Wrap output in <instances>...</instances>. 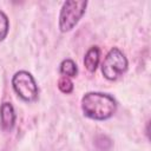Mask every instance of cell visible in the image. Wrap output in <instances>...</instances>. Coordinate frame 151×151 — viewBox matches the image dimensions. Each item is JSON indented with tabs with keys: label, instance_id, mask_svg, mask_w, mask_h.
Returning <instances> with one entry per match:
<instances>
[{
	"label": "cell",
	"instance_id": "1",
	"mask_svg": "<svg viewBox=\"0 0 151 151\" xmlns=\"http://www.w3.org/2000/svg\"><path fill=\"white\" fill-rule=\"evenodd\" d=\"M81 110L90 119L106 120L114 114L117 101L107 93L88 92L81 99Z\"/></svg>",
	"mask_w": 151,
	"mask_h": 151
},
{
	"label": "cell",
	"instance_id": "9",
	"mask_svg": "<svg viewBox=\"0 0 151 151\" xmlns=\"http://www.w3.org/2000/svg\"><path fill=\"white\" fill-rule=\"evenodd\" d=\"M8 29H9L8 18L2 11H0V41H2L7 37Z\"/></svg>",
	"mask_w": 151,
	"mask_h": 151
},
{
	"label": "cell",
	"instance_id": "8",
	"mask_svg": "<svg viewBox=\"0 0 151 151\" xmlns=\"http://www.w3.org/2000/svg\"><path fill=\"white\" fill-rule=\"evenodd\" d=\"M58 88H59L63 93H66V94L71 93V92L73 91V83H72L71 78L61 76V77L59 78V80H58Z\"/></svg>",
	"mask_w": 151,
	"mask_h": 151
},
{
	"label": "cell",
	"instance_id": "7",
	"mask_svg": "<svg viewBox=\"0 0 151 151\" xmlns=\"http://www.w3.org/2000/svg\"><path fill=\"white\" fill-rule=\"evenodd\" d=\"M60 73L64 76V77H68V78H72V77H76L77 73H78V68H77V64L72 60V59H65L61 61L60 64Z\"/></svg>",
	"mask_w": 151,
	"mask_h": 151
},
{
	"label": "cell",
	"instance_id": "4",
	"mask_svg": "<svg viewBox=\"0 0 151 151\" xmlns=\"http://www.w3.org/2000/svg\"><path fill=\"white\" fill-rule=\"evenodd\" d=\"M12 86L15 93L27 103L38 98V86L33 76L27 71H19L12 78Z\"/></svg>",
	"mask_w": 151,
	"mask_h": 151
},
{
	"label": "cell",
	"instance_id": "5",
	"mask_svg": "<svg viewBox=\"0 0 151 151\" xmlns=\"http://www.w3.org/2000/svg\"><path fill=\"white\" fill-rule=\"evenodd\" d=\"M0 123L4 130L11 131L15 124V112L11 103H4L0 106Z\"/></svg>",
	"mask_w": 151,
	"mask_h": 151
},
{
	"label": "cell",
	"instance_id": "2",
	"mask_svg": "<svg viewBox=\"0 0 151 151\" xmlns=\"http://www.w3.org/2000/svg\"><path fill=\"white\" fill-rule=\"evenodd\" d=\"M87 1L68 0L65 1L59 14V28L61 32H70L79 22L85 13Z\"/></svg>",
	"mask_w": 151,
	"mask_h": 151
},
{
	"label": "cell",
	"instance_id": "6",
	"mask_svg": "<svg viewBox=\"0 0 151 151\" xmlns=\"http://www.w3.org/2000/svg\"><path fill=\"white\" fill-rule=\"evenodd\" d=\"M100 59V51L97 46H92L84 57V65L88 72H94L98 67Z\"/></svg>",
	"mask_w": 151,
	"mask_h": 151
},
{
	"label": "cell",
	"instance_id": "3",
	"mask_svg": "<svg viewBox=\"0 0 151 151\" xmlns=\"http://www.w3.org/2000/svg\"><path fill=\"white\" fill-rule=\"evenodd\" d=\"M127 70V59L124 53L113 47L106 54L101 64V73L107 80H116L123 76Z\"/></svg>",
	"mask_w": 151,
	"mask_h": 151
}]
</instances>
